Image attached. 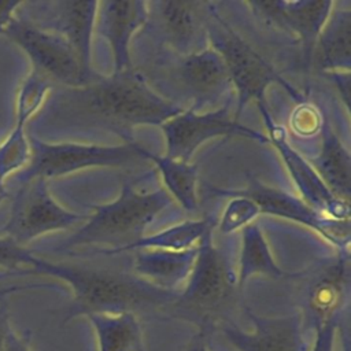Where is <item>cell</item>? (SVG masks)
<instances>
[{
  "instance_id": "30bf717a",
  "label": "cell",
  "mask_w": 351,
  "mask_h": 351,
  "mask_svg": "<svg viewBox=\"0 0 351 351\" xmlns=\"http://www.w3.org/2000/svg\"><path fill=\"white\" fill-rule=\"evenodd\" d=\"M3 34L19 45L30 58L33 71L52 86H82L99 77L82 67L70 44L62 37L41 30L21 16H14Z\"/></svg>"
},
{
  "instance_id": "d6986e66",
  "label": "cell",
  "mask_w": 351,
  "mask_h": 351,
  "mask_svg": "<svg viewBox=\"0 0 351 351\" xmlns=\"http://www.w3.org/2000/svg\"><path fill=\"white\" fill-rule=\"evenodd\" d=\"M351 66V7L335 3L314 44L310 67L321 74L350 71Z\"/></svg>"
},
{
  "instance_id": "d6a6232c",
  "label": "cell",
  "mask_w": 351,
  "mask_h": 351,
  "mask_svg": "<svg viewBox=\"0 0 351 351\" xmlns=\"http://www.w3.org/2000/svg\"><path fill=\"white\" fill-rule=\"evenodd\" d=\"M328 77L332 84L340 92V97L346 103V110H350V71H340V73H326L324 74Z\"/></svg>"
},
{
  "instance_id": "f1b7e54d",
  "label": "cell",
  "mask_w": 351,
  "mask_h": 351,
  "mask_svg": "<svg viewBox=\"0 0 351 351\" xmlns=\"http://www.w3.org/2000/svg\"><path fill=\"white\" fill-rule=\"evenodd\" d=\"M33 258L34 254L32 250L26 248L25 245H19L5 236H0V266L4 270H22L21 265L30 266Z\"/></svg>"
},
{
  "instance_id": "d590c367",
  "label": "cell",
  "mask_w": 351,
  "mask_h": 351,
  "mask_svg": "<svg viewBox=\"0 0 351 351\" xmlns=\"http://www.w3.org/2000/svg\"><path fill=\"white\" fill-rule=\"evenodd\" d=\"M4 351H30L27 341L18 336L15 332L10 330L5 339V346H4Z\"/></svg>"
},
{
  "instance_id": "836d02e7",
  "label": "cell",
  "mask_w": 351,
  "mask_h": 351,
  "mask_svg": "<svg viewBox=\"0 0 351 351\" xmlns=\"http://www.w3.org/2000/svg\"><path fill=\"white\" fill-rule=\"evenodd\" d=\"M21 4V1H0V34H3L4 27L8 25V22L11 21V18L15 14V10L18 8V5Z\"/></svg>"
},
{
  "instance_id": "ffe728a7",
  "label": "cell",
  "mask_w": 351,
  "mask_h": 351,
  "mask_svg": "<svg viewBox=\"0 0 351 351\" xmlns=\"http://www.w3.org/2000/svg\"><path fill=\"white\" fill-rule=\"evenodd\" d=\"M133 252L130 261L133 274L160 289L177 292L192 271L197 247L185 251L137 250Z\"/></svg>"
},
{
  "instance_id": "2e32d148",
  "label": "cell",
  "mask_w": 351,
  "mask_h": 351,
  "mask_svg": "<svg viewBox=\"0 0 351 351\" xmlns=\"http://www.w3.org/2000/svg\"><path fill=\"white\" fill-rule=\"evenodd\" d=\"M259 108L270 136L269 141H273L284 158L287 167L289 169L291 176L298 185L302 197L304 199L303 202L329 219L350 221V203L343 202L332 195V192L311 167L308 160L289 145L285 132L274 123L266 106L261 104Z\"/></svg>"
},
{
  "instance_id": "74e56055",
  "label": "cell",
  "mask_w": 351,
  "mask_h": 351,
  "mask_svg": "<svg viewBox=\"0 0 351 351\" xmlns=\"http://www.w3.org/2000/svg\"><path fill=\"white\" fill-rule=\"evenodd\" d=\"M10 196V193H8V191H7V188L4 186V184H3V181H0V203L4 200V199H7Z\"/></svg>"
},
{
  "instance_id": "277c9868",
  "label": "cell",
  "mask_w": 351,
  "mask_h": 351,
  "mask_svg": "<svg viewBox=\"0 0 351 351\" xmlns=\"http://www.w3.org/2000/svg\"><path fill=\"white\" fill-rule=\"evenodd\" d=\"M134 70L155 93L182 111L207 112L232 100L229 71L221 55L210 45L188 55L145 52Z\"/></svg>"
},
{
  "instance_id": "ba28073f",
  "label": "cell",
  "mask_w": 351,
  "mask_h": 351,
  "mask_svg": "<svg viewBox=\"0 0 351 351\" xmlns=\"http://www.w3.org/2000/svg\"><path fill=\"white\" fill-rule=\"evenodd\" d=\"M145 22L140 29L145 52L169 51L188 55L208 47V1H145Z\"/></svg>"
},
{
  "instance_id": "7a4b0ae2",
  "label": "cell",
  "mask_w": 351,
  "mask_h": 351,
  "mask_svg": "<svg viewBox=\"0 0 351 351\" xmlns=\"http://www.w3.org/2000/svg\"><path fill=\"white\" fill-rule=\"evenodd\" d=\"M208 45L223 59L229 71L233 89L237 93L236 118L240 121L244 107L255 100L265 104V90L271 84H281L295 100H302V93L284 78L287 55L280 44L296 41L266 27L256 21L243 1H208Z\"/></svg>"
},
{
  "instance_id": "8992f818",
  "label": "cell",
  "mask_w": 351,
  "mask_h": 351,
  "mask_svg": "<svg viewBox=\"0 0 351 351\" xmlns=\"http://www.w3.org/2000/svg\"><path fill=\"white\" fill-rule=\"evenodd\" d=\"M237 270L225 247L214 243L213 232L197 245V254L185 288L178 292L171 307L195 317L200 324L213 322L236 299Z\"/></svg>"
},
{
  "instance_id": "5b68a950",
  "label": "cell",
  "mask_w": 351,
  "mask_h": 351,
  "mask_svg": "<svg viewBox=\"0 0 351 351\" xmlns=\"http://www.w3.org/2000/svg\"><path fill=\"white\" fill-rule=\"evenodd\" d=\"M171 204V196L163 188L143 191L137 181L126 182L119 197L110 204L96 206L86 222L55 247L56 252L78 254L70 256H111L123 254L144 237V230Z\"/></svg>"
},
{
  "instance_id": "e0dca14e",
  "label": "cell",
  "mask_w": 351,
  "mask_h": 351,
  "mask_svg": "<svg viewBox=\"0 0 351 351\" xmlns=\"http://www.w3.org/2000/svg\"><path fill=\"white\" fill-rule=\"evenodd\" d=\"M245 313L254 326L251 332L229 321L221 322L223 337L237 351H307L298 313L278 317H263L250 308Z\"/></svg>"
},
{
  "instance_id": "d4e9b609",
  "label": "cell",
  "mask_w": 351,
  "mask_h": 351,
  "mask_svg": "<svg viewBox=\"0 0 351 351\" xmlns=\"http://www.w3.org/2000/svg\"><path fill=\"white\" fill-rule=\"evenodd\" d=\"M147 159L152 160L160 171L167 192L174 197L182 210L188 214H196L199 207L197 199V166L188 162L174 160L167 156L154 155L147 152Z\"/></svg>"
},
{
  "instance_id": "9c48e42d",
  "label": "cell",
  "mask_w": 351,
  "mask_h": 351,
  "mask_svg": "<svg viewBox=\"0 0 351 351\" xmlns=\"http://www.w3.org/2000/svg\"><path fill=\"white\" fill-rule=\"evenodd\" d=\"M292 277L298 282V299L303 330H317L340 322L350 296V255L341 250Z\"/></svg>"
},
{
  "instance_id": "f35d334b",
  "label": "cell",
  "mask_w": 351,
  "mask_h": 351,
  "mask_svg": "<svg viewBox=\"0 0 351 351\" xmlns=\"http://www.w3.org/2000/svg\"><path fill=\"white\" fill-rule=\"evenodd\" d=\"M5 129H7V121H5L4 115H3V112L0 111V137H1V133H3Z\"/></svg>"
},
{
  "instance_id": "5bb4252c",
  "label": "cell",
  "mask_w": 351,
  "mask_h": 351,
  "mask_svg": "<svg viewBox=\"0 0 351 351\" xmlns=\"http://www.w3.org/2000/svg\"><path fill=\"white\" fill-rule=\"evenodd\" d=\"M244 5L262 25L296 41L303 67H310L314 44L332 11L333 1H244Z\"/></svg>"
},
{
  "instance_id": "8fae6325",
  "label": "cell",
  "mask_w": 351,
  "mask_h": 351,
  "mask_svg": "<svg viewBox=\"0 0 351 351\" xmlns=\"http://www.w3.org/2000/svg\"><path fill=\"white\" fill-rule=\"evenodd\" d=\"M88 218L89 215L64 210L51 196L47 180L33 178L21 184L15 192L8 221L0 233L23 245L48 232L69 229Z\"/></svg>"
},
{
  "instance_id": "7c38bea8",
  "label": "cell",
  "mask_w": 351,
  "mask_h": 351,
  "mask_svg": "<svg viewBox=\"0 0 351 351\" xmlns=\"http://www.w3.org/2000/svg\"><path fill=\"white\" fill-rule=\"evenodd\" d=\"M229 100L217 110L207 112L182 111L162 125L166 136V156L188 162L192 154L207 140L219 136H241L267 143L269 137L240 123Z\"/></svg>"
},
{
  "instance_id": "ac0fdd59",
  "label": "cell",
  "mask_w": 351,
  "mask_h": 351,
  "mask_svg": "<svg viewBox=\"0 0 351 351\" xmlns=\"http://www.w3.org/2000/svg\"><path fill=\"white\" fill-rule=\"evenodd\" d=\"M145 1L107 0L97 1L95 27L108 43L114 58V73L133 69L130 44L134 33L145 22Z\"/></svg>"
},
{
  "instance_id": "cb8c5ba5",
  "label": "cell",
  "mask_w": 351,
  "mask_h": 351,
  "mask_svg": "<svg viewBox=\"0 0 351 351\" xmlns=\"http://www.w3.org/2000/svg\"><path fill=\"white\" fill-rule=\"evenodd\" d=\"M217 223L215 217L203 219H191L174 225L156 234L144 236L132 244L123 254L137 250H167V251H185L195 248L200 241L214 230Z\"/></svg>"
},
{
  "instance_id": "9a60e30c",
  "label": "cell",
  "mask_w": 351,
  "mask_h": 351,
  "mask_svg": "<svg viewBox=\"0 0 351 351\" xmlns=\"http://www.w3.org/2000/svg\"><path fill=\"white\" fill-rule=\"evenodd\" d=\"M217 193L226 196L247 197L256 204L259 213H266L300 222L319 232L322 237L333 243L340 250H348L350 221L329 219L319 214L318 211H315L314 208H311L303 200L289 195L285 191L265 185L263 182L251 178L247 188L243 191H218Z\"/></svg>"
},
{
  "instance_id": "f546056e",
  "label": "cell",
  "mask_w": 351,
  "mask_h": 351,
  "mask_svg": "<svg viewBox=\"0 0 351 351\" xmlns=\"http://www.w3.org/2000/svg\"><path fill=\"white\" fill-rule=\"evenodd\" d=\"M322 122H324V118L319 115L317 108L307 104H300L295 110L291 118V125L293 132L299 136H306V137L319 133Z\"/></svg>"
},
{
  "instance_id": "603a6c76",
  "label": "cell",
  "mask_w": 351,
  "mask_h": 351,
  "mask_svg": "<svg viewBox=\"0 0 351 351\" xmlns=\"http://www.w3.org/2000/svg\"><path fill=\"white\" fill-rule=\"evenodd\" d=\"M255 274L276 280L288 276L276 265L259 226L251 222L245 225L241 232V251L237 267L239 289H241L245 281Z\"/></svg>"
},
{
  "instance_id": "3957f363",
  "label": "cell",
  "mask_w": 351,
  "mask_h": 351,
  "mask_svg": "<svg viewBox=\"0 0 351 351\" xmlns=\"http://www.w3.org/2000/svg\"><path fill=\"white\" fill-rule=\"evenodd\" d=\"M33 274H48L67 282L73 303L66 319L75 315L134 313L138 310L171 306L178 292L160 289L117 266L49 262L34 256Z\"/></svg>"
},
{
  "instance_id": "7402d4cb",
  "label": "cell",
  "mask_w": 351,
  "mask_h": 351,
  "mask_svg": "<svg viewBox=\"0 0 351 351\" xmlns=\"http://www.w3.org/2000/svg\"><path fill=\"white\" fill-rule=\"evenodd\" d=\"M99 351H145L141 325L134 313L92 314Z\"/></svg>"
},
{
  "instance_id": "83f0119b",
  "label": "cell",
  "mask_w": 351,
  "mask_h": 351,
  "mask_svg": "<svg viewBox=\"0 0 351 351\" xmlns=\"http://www.w3.org/2000/svg\"><path fill=\"white\" fill-rule=\"evenodd\" d=\"M233 199L226 206L219 223V232L222 234L233 233L240 228L251 223V221L259 214V208L254 202L243 196H232Z\"/></svg>"
},
{
  "instance_id": "4fadbf2b",
  "label": "cell",
  "mask_w": 351,
  "mask_h": 351,
  "mask_svg": "<svg viewBox=\"0 0 351 351\" xmlns=\"http://www.w3.org/2000/svg\"><path fill=\"white\" fill-rule=\"evenodd\" d=\"M97 1H21L15 15L36 27L66 40L78 56L82 67L90 69V38L95 27Z\"/></svg>"
},
{
  "instance_id": "6da1fadb",
  "label": "cell",
  "mask_w": 351,
  "mask_h": 351,
  "mask_svg": "<svg viewBox=\"0 0 351 351\" xmlns=\"http://www.w3.org/2000/svg\"><path fill=\"white\" fill-rule=\"evenodd\" d=\"M53 88L32 118V128L51 137L111 134L130 143L134 128L162 126L182 112L155 93L134 67L82 86Z\"/></svg>"
},
{
  "instance_id": "8d00e7d4",
  "label": "cell",
  "mask_w": 351,
  "mask_h": 351,
  "mask_svg": "<svg viewBox=\"0 0 351 351\" xmlns=\"http://www.w3.org/2000/svg\"><path fill=\"white\" fill-rule=\"evenodd\" d=\"M185 351H208L207 343H206V332L204 329H200L188 343Z\"/></svg>"
},
{
  "instance_id": "52a82bcc",
  "label": "cell",
  "mask_w": 351,
  "mask_h": 351,
  "mask_svg": "<svg viewBox=\"0 0 351 351\" xmlns=\"http://www.w3.org/2000/svg\"><path fill=\"white\" fill-rule=\"evenodd\" d=\"M30 158L27 165L16 171L11 181L25 184L33 178L70 174L92 166H122L147 159L148 149L136 141L118 145L95 143H47L34 134H27Z\"/></svg>"
},
{
  "instance_id": "484cf974",
  "label": "cell",
  "mask_w": 351,
  "mask_h": 351,
  "mask_svg": "<svg viewBox=\"0 0 351 351\" xmlns=\"http://www.w3.org/2000/svg\"><path fill=\"white\" fill-rule=\"evenodd\" d=\"M30 158L25 123L16 121L7 138L0 143V181L7 176L22 170Z\"/></svg>"
},
{
  "instance_id": "44dd1931",
  "label": "cell",
  "mask_w": 351,
  "mask_h": 351,
  "mask_svg": "<svg viewBox=\"0 0 351 351\" xmlns=\"http://www.w3.org/2000/svg\"><path fill=\"white\" fill-rule=\"evenodd\" d=\"M321 147L317 155L307 158L311 167L328 186L332 195L350 203L351 162L350 152L335 133L326 118L321 126Z\"/></svg>"
},
{
  "instance_id": "4316f807",
  "label": "cell",
  "mask_w": 351,
  "mask_h": 351,
  "mask_svg": "<svg viewBox=\"0 0 351 351\" xmlns=\"http://www.w3.org/2000/svg\"><path fill=\"white\" fill-rule=\"evenodd\" d=\"M53 88L45 78L32 70L25 82L22 84L18 95L16 121L29 122L41 108L47 95Z\"/></svg>"
},
{
  "instance_id": "4dcf8cb0",
  "label": "cell",
  "mask_w": 351,
  "mask_h": 351,
  "mask_svg": "<svg viewBox=\"0 0 351 351\" xmlns=\"http://www.w3.org/2000/svg\"><path fill=\"white\" fill-rule=\"evenodd\" d=\"M26 274H33L32 269H22V270H18V271L0 270V280L15 277V276H18V277L19 276H26ZM41 288H52V285L45 284V282H26V284H11V285H7V287H1L0 288V300L4 299L5 296L16 293V292L30 291V289H41Z\"/></svg>"
},
{
  "instance_id": "1f68e13d",
  "label": "cell",
  "mask_w": 351,
  "mask_h": 351,
  "mask_svg": "<svg viewBox=\"0 0 351 351\" xmlns=\"http://www.w3.org/2000/svg\"><path fill=\"white\" fill-rule=\"evenodd\" d=\"M337 329H339V324L333 322L314 330L313 332L314 340L310 350L307 351H335Z\"/></svg>"
},
{
  "instance_id": "e575fe53",
  "label": "cell",
  "mask_w": 351,
  "mask_h": 351,
  "mask_svg": "<svg viewBox=\"0 0 351 351\" xmlns=\"http://www.w3.org/2000/svg\"><path fill=\"white\" fill-rule=\"evenodd\" d=\"M10 330L11 329L8 325V308L4 299H1L0 300V351H4L5 339Z\"/></svg>"
}]
</instances>
